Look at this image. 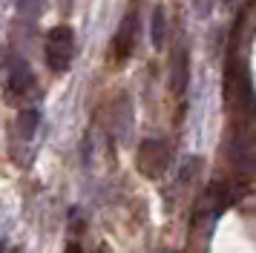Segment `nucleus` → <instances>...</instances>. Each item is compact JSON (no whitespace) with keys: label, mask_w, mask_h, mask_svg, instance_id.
<instances>
[{"label":"nucleus","mask_w":256,"mask_h":253,"mask_svg":"<svg viewBox=\"0 0 256 253\" xmlns=\"http://www.w3.org/2000/svg\"><path fill=\"white\" fill-rule=\"evenodd\" d=\"M222 3H224V6H230V3H233V0H222Z\"/></svg>","instance_id":"obj_10"},{"label":"nucleus","mask_w":256,"mask_h":253,"mask_svg":"<svg viewBox=\"0 0 256 253\" xmlns=\"http://www.w3.org/2000/svg\"><path fill=\"white\" fill-rule=\"evenodd\" d=\"M38 126H40V112L38 110H24V112L18 115V136L29 141V138H35Z\"/></svg>","instance_id":"obj_7"},{"label":"nucleus","mask_w":256,"mask_h":253,"mask_svg":"<svg viewBox=\"0 0 256 253\" xmlns=\"http://www.w3.org/2000/svg\"><path fill=\"white\" fill-rule=\"evenodd\" d=\"M170 84H173V92H182L187 90L190 84V66H187V52L184 49H176L173 52V69H170Z\"/></svg>","instance_id":"obj_5"},{"label":"nucleus","mask_w":256,"mask_h":253,"mask_svg":"<svg viewBox=\"0 0 256 253\" xmlns=\"http://www.w3.org/2000/svg\"><path fill=\"white\" fill-rule=\"evenodd\" d=\"M170 164V150L162 138H147L138 147V170L150 178H158Z\"/></svg>","instance_id":"obj_2"},{"label":"nucleus","mask_w":256,"mask_h":253,"mask_svg":"<svg viewBox=\"0 0 256 253\" xmlns=\"http://www.w3.org/2000/svg\"><path fill=\"white\" fill-rule=\"evenodd\" d=\"M75 55V32L66 23H58L46 32V44H44V58L52 72H66Z\"/></svg>","instance_id":"obj_1"},{"label":"nucleus","mask_w":256,"mask_h":253,"mask_svg":"<svg viewBox=\"0 0 256 253\" xmlns=\"http://www.w3.org/2000/svg\"><path fill=\"white\" fill-rule=\"evenodd\" d=\"M46 9V0H18V12L26 20H38Z\"/></svg>","instance_id":"obj_8"},{"label":"nucleus","mask_w":256,"mask_h":253,"mask_svg":"<svg viewBox=\"0 0 256 253\" xmlns=\"http://www.w3.org/2000/svg\"><path fill=\"white\" fill-rule=\"evenodd\" d=\"M35 86V75H32V66L26 60H14L12 72H9V90L14 95H26V92Z\"/></svg>","instance_id":"obj_4"},{"label":"nucleus","mask_w":256,"mask_h":253,"mask_svg":"<svg viewBox=\"0 0 256 253\" xmlns=\"http://www.w3.org/2000/svg\"><path fill=\"white\" fill-rule=\"evenodd\" d=\"M66 253H81V248H78V244H70V248H66Z\"/></svg>","instance_id":"obj_9"},{"label":"nucleus","mask_w":256,"mask_h":253,"mask_svg":"<svg viewBox=\"0 0 256 253\" xmlns=\"http://www.w3.org/2000/svg\"><path fill=\"white\" fill-rule=\"evenodd\" d=\"M150 40L156 49H162L167 44V14H164L162 6L152 9V18H150Z\"/></svg>","instance_id":"obj_6"},{"label":"nucleus","mask_w":256,"mask_h":253,"mask_svg":"<svg viewBox=\"0 0 256 253\" xmlns=\"http://www.w3.org/2000/svg\"><path fill=\"white\" fill-rule=\"evenodd\" d=\"M136 38H138V12L130 9L124 14V20L118 26L116 32V40H112V49H116V60H127L132 55V49H136Z\"/></svg>","instance_id":"obj_3"}]
</instances>
